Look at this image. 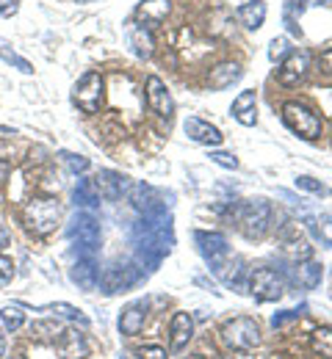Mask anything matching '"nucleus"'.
<instances>
[{
  "label": "nucleus",
  "instance_id": "f257e3e1",
  "mask_svg": "<svg viewBox=\"0 0 332 359\" xmlns=\"http://www.w3.org/2000/svg\"><path fill=\"white\" fill-rule=\"evenodd\" d=\"M61 222V205L53 196H36L22 208V224L28 232L45 238Z\"/></svg>",
  "mask_w": 332,
  "mask_h": 359
},
{
  "label": "nucleus",
  "instance_id": "f03ea898",
  "mask_svg": "<svg viewBox=\"0 0 332 359\" xmlns=\"http://www.w3.org/2000/svg\"><path fill=\"white\" fill-rule=\"evenodd\" d=\"M222 343L230 348V351H252L260 346V329L252 318H233L222 326L219 332Z\"/></svg>",
  "mask_w": 332,
  "mask_h": 359
},
{
  "label": "nucleus",
  "instance_id": "7ed1b4c3",
  "mask_svg": "<svg viewBox=\"0 0 332 359\" xmlns=\"http://www.w3.org/2000/svg\"><path fill=\"white\" fill-rule=\"evenodd\" d=\"M238 224L246 238H263L272 224V205L266 199H249L238 208Z\"/></svg>",
  "mask_w": 332,
  "mask_h": 359
},
{
  "label": "nucleus",
  "instance_id": "20e7f679",
  "mask_svg": "<svg viewBox=\"0 0 332 359\" xmlns=\"http://www.w3.org/2000/svg\"><path fill=\"white\" fill-rule=\"evenodd\" d=\"M283 122L293 130V133L302 135V138H307V141H313V138L321 135V119H319V114H313L305 102H296V100L285 102Z\"/></svg>",
  "mask_w": 332,
  "mask_h": 359
},
{
  "label": "nucleus",
  "instance_id": "39448f33",
  "mask_svg": "<svg viewBox=\"0 0 332 359\" xmlns=\"http://www.w3.org/2000/svg\"><path fill=\"white\" fill-rule=\"evenodd\" d=\"M72 100L75 105L84 111V114H100L102 102H105V83H102V75L100 72H86L75 89H72Z\"/></svg>",
  "mask_w": 332,
  "mask_h": 359
},
{
  "label": "nucleus",
  "instance_id": "423d86ee",
  "mask_svg": "<svg viewBox=\"0 0 332 359\" xmlns=\"http://www.w3.org/2000/svg\"><path fill=\"white\" fill-rule=\"evenodd\" d=\"M246 290L258 299V302H277L283 299L285 293V279L283 273H277V269H255L249 273V282H246Z\"/></svg>",
  "mask_w": 332,
  "mask_h": 359
},
{
  "label": "nucleus",
  "instance_id": "0eeeda50",
  "mask_svg": "<svg viewBox=\"0 0 332 359\" xmlns=\"http://www.w3.org/2000/svg\"><path fill=\"white\" fill-rule=\"evenodd\" d=\"M144 94H147V108H150L158 119L172 122V116H175V100H172L166 83H164L158 75H150V78H147Z\"/></svg>",
  "mask_w": 332,
  "mask_h": 359
},
{
  "label": "nucleus",
  "instance_id": "6e6552de",
  "mask_svg": "<svg viewBox=\"0 0 332 359\" xmlns=\"http://www.w3.org/2000/svg\"><path fill=\"white\" fill-rule=\"evenodd\" d=\"M307 67H310V55H307L305 50H291L283 61H280L277 81H280L283 86H296V83L305 78Z\"/></svg>",
  "mask_w": 332,
  "mask_h": 359
},
{
  "label": "nucleus",
  "instance_id": "1a4fd4ad",
  "mask_svg": "<svg viewBox=\"0 0 332 359\" xmlns=\"http://www.w3.org/2000/svg\"><path fill=\"white\" fill-rule=\"evenodd\" d=\"M280 243H283V255L288 260H293V263H305V260H310L313 257V246H310V241L302 235V229L299 226H285L283 235H280Z\"/></svg>",
  "mask_w": 332,
  "mask_h": 359
},
{
  "label": "nucleus",
  "instance_id": "9d476101",
  "mask_svg": "<svg viewBox=\"0 0 332 359\" xmlns=\"http://www.w3.org/2000/svg\"><path fill=\"white\" fill-rule=\"evenodd\" d=\"M197 243H199V249H202V257L213 266V271H219L225 266V257H227V241L222 238V235H208V232H199L197 235Z\"/></svg>",
  "mask_w": 332,
  "mask_h": 359
},
{
  "label": "nucleus",
  "instance_id": "9b49d317",
  "mask_svg": "<svg viewBox=\"0 0 332 359\" xmlns=\"http://www.w3.org/2000/svg\"><path fill=\"white\" fill-rule=\"evenodd\" d=\"M194 337V318L189 313H175L172 323H169V348L178 354L189 346V340Z\"/></svg>",
  "mask_w": 332,
  "mask_h": 359
},
{
  "label": "nucleus",
  "instance_id": "f8f14e48",
  "mask_svg": "<svg viewBox=\"0 0 332 359\" xmlns=\"http://www.w3.org/2000/svg\"><path fill=\"white\" fill-rule=\"evenodd\" d=\"M186 135L197 144H205V147H219L225 141V135L219 128H213L211 122L205 119H197V116H189L186 119Z\"/></svg>",
  "mask_w": 332,
  "mask_h": 359
},
{
  "label": "nucleus",
  "instance_id": "ddd939ff",
  "mask_svg": "<svg viewBox=\"0 0 332 359\" xmlns=\"http://www.w3.org/2000/svg\"><path fill=\"white\" fill-rule=\"evenodd\" d=\"M230 114L236 116L244 128H252V125L258 122V94H255L252 89L241 91L236 100H233Z\"/></svg>",
  "mask_w": 332,
  "mask_h": 359
},
{
  "label": "nucleus",
  "instance_id": "4468645a",
  "mask_svg": "<svg viewBox=\"0 0 332 359\" xmlns=\"http://www.w3.org/2000/svg\"><path fill=\"white\" fill-rule=\"evenodd\" d=\"M172 11V0H142L136 6V22L142 25H158L169 17Z\"/></svg>",
  "mask_w": 332,
  "mask_h": 359
},
{
  "label": "nucleus",
  "instance_id": "2eb2a0df",
  "mask_svg": "<svg viewBox=\"0 0 332 359\" xmlns=\"http://www.w3.org/2000/svg\"><path fill=\"white\" fill-rule=\"evenodd\" d=\"M241 75H244L241 64H236V61H225V64H219V67L211 69V75H208V86H211V89H227V86H233V83L241 81Z\"/></svg>",
  "mask_w": 332,
  "mask_h": 359
},
{
  "label": "nucleus",
  "instance_id": "dca6fc26",
  "mask_svg": "<svg viewBox=\"0 0 332 359\" xmlns=\"http://www.w3.org/2000/svg\"><path fill=\"white\" fill-rule=\"evenodd\" d=\"M144 323H147V304H144V302H136V304H131V307L122 313V318H119V332H122L125 337H136L144 329Z\"/></svg>",
  "mask_w": 332,
  "mask_h": 359
},
{
  "label": "nucleus",
  "instance_id": "f3484780",
  "mask_svg": "<svg viewBox=\"0 0 332 359\" xmlns=\"http://www.w3.org/2000/svg\"><path fill=\"white\" fill-rule=\"evenodd\" d=\"M236 17L246 31H258L263 25V20H266V3L263 0H249V3L238 6Z\"/></svg>",
  "mask_w": 332,
  "mask_h": 359
},
{
  "label": "nucleus",
  "instance_id": "a211bd4d",
  "mask_svg": "<svg viewBox=\"0 0 332 359\" xmlns=\"http://www.w3.org/2000/svg\"><path fill=\"white\" fill-rule=\"evenodd\" d=\"M58 351H61V359H84L89 354V346L84 340V334L78 332H64L61 343H58Z\"/></svg>",
  "mask_w": 332,
  "mask_h": 359
},
{
  "label": "nucleus",
  "instance_id": "6ab92c4d",
  "mask_svg": "<svg viewBox=\"0 0 332 359\" xmlns=\"http://www.w3.org/2000/svg\"><path fill=\"white\" fill-rule=\"evenodd\" d=\"M128 34H131V45L133 50L147 58V55H152V47H155V39H152V34L144 28L142 22H131V28H128Z\"/></svg>",
  "mask_w": 332,
  "mask_h": 359
},
{
  "label": "nucleus",
  "instance_id": "aec40b11",
  "mask_svg": "<svg viewBox=\"0 0 332 359\" xmlns=\"http://www.w3.org/2000/svg\"><path fill=\"white\" fill-rule=\"evenodd\" d=\"M296 282H299L302 287L313 290V287L321 282V266H319V263H313V260L299 263V269H296Z\"/></svg>",
  "mask_w": 332,
  "mask_h": 359
},
{
  "label": "nucleus",
  "instance_id": "412c9836",
  "mask_svg": "<svg viewBox=\"0 0 332 359\" xmlns=\"http://www.w3.org/2000/svg\"><path fill=\"white\" fill-rule=\"evenodd\" d=\"M310 348L324 359H332V326H321L310 334Z\"/></svg>",
  "mask_w": 332,
  "mask_h": 359
},
{
  "label": "nucleus",
  "instance_id": "4be33fe9",
  "mask_svg": "<svg viewBox=\"0 0 332 359\" xmlns=\"http://www.w3.org/2000/svg\"><path fill=\"white\" fill-rule=\"evenodd\" d=\"M97 191H100L102 196H108V199L119 196V191H122V177L114 175V172H100V177H97Z\"/></svg>",
  "mask_w": 332,
  "mask_h": 359
},
{
  "label": "nucleus",
  "instance_id": "5701e85b",
  "mask_svg": "<svg viewBox=\"0 0 332 359\" xmlns=\"http://www.w3.org/2000/svg\"><path fill=\"white\" fill-rule=\"evenodd\" d=\"M0 323H3L6 332H17L25 323V313L20 307H3L0 310Z\"/></svg>",
  "mask_w": 332,
  "mask_h": 359
},
{
  "label": "nucleus",
  "instance_id": "b1692460",
  "mask_svg": "<svg viewBox=\"0 0 332 359\" xmlns=\"http://www.w3.org/2000/svg\"><path fill=\"white\" fill-rule=\"evenodd\" d=\"M50 313L61 315V318H69V320H75V323H81V326H89V318H84L81 310H75L72 304H53Z\"/></svg>",
  "mask_w": 332,
  "mask_h": 359
},
{
  "label": "nucleus",
  "instance_id": "393cba45",
  "mask_svg": "<svg viewBox=\"0 0 332 359\" xmlns=\"http://www.w3.org/2000/svg\"><path fill=\"white\" fill-rule=\"evenodd\" d=\"M313 229H316L319 241L332 249V216H321V219H316V226H313Z\"/></svg>",
  "mask_w": 332,
  "mask_h": 359
},
{
  "label": "nucleus",
  "instance_id": "a878e982",
  "mask_svg": "<svg viewBox=\"0 0 332 359\" xmlns=\"http://www.w3.org/2000/svg\"><path fill=\"white\" fill-rule=\"evenodd\" d=\"M291 50H293V47L288 45V39H285V36L272 39V45H269V58H272V61H283Z\"/></svg>",
  "mask_w": 332,
  "mask_h": 359
},
{
  "label": "nucleus",
  "instance_id": "bb28decb",
  "mask_svg": "<svg viewBox=\"0 0 332 359\" xmlns=\"http://www.w3.org/2000/svg\"><path fill=\"white\" fill-rule=\"evenodd\" d=\"M0 55H3V61H8V64H14V67H20V72H25V75H31V72H34V67H31L25 58H20V55H14V53H8V50H0Z\"/></svg>",
  "mask_w": 332,
  "mask_h": 359
},
{
  "label": "nucleus",
  "instance_id": "cd10ccee",
  "mask_svg": "<svg viewBox=\"0 0 332 359\" xmlns=\"http://www.w3.org/2000/svg\"><path fill=\"white\" fill-rule=\"evenodd\" d=\"M11 279H14V263L6 255H0V287L8 285Z\"/></svg>",
  "mask_w": 332,
  "mask_h": 359
},
{
  "label": "nucleus",
  "instance_id": "c85d7f7f",
  "mask_svg": "<svg viewBox=\"0 0 332 359\" xmlns=\"http://www.w3.org/2000/svg\"><path fill=\"white\" fill-rule=\"evenodd\" d=\"M296 188H302V191H310V194H324V185L319 182V180L313 177H296Z\"/></svg>",
  "mask_w": 332,
  "mask_h": 359
},
{
  "label": "nucleus",
  "instance_id": "c756f323",
  "mask_svg": "<svg viewBox=\"0 0 332 359\" xmlns=\"http://www.w3.org/2000/svg\"><path fill=\"white\" fill-rule=\"evenodd\" d=\"M211 161L219 163V166H225V169H238L236 155H230V152H211Z\"/></svg>",
  "mask_w": 332,
  "mask_h": 359
},
{
  "label": "nucleus",
  "instance_id": "7c9ffc66",
  "mask_svg": "<svg viewBox=\"0 0 332 359\" xmlns=\"http://www.w3.org/2000/svg\"><path fill=\"white\" fill-rule=\"evenodd\" d=\"M136 357H139V359H169V357H166V351H164L161 346H144V348H139V351H136Z\"/></svg>",
  "mask_w": 332,
  "mask_h": 359
},
{
  "label": "nucleus",
  "instance_id": "2f4dec72",
  "mask_svg": "<svg viewBox=\"0 0 332 359\" xmlns=\"http://www.w3.org/2000/svg\"><path fill=\"white\" fill-rule=\"evenodd\" d=\"M299 315H302L299 310H288V313H283V315H274V318H272V326H274V329H280V326H285L288 320H296Z\"/></svg>",
  "mask_w": 332,
  "mask_h": 359
},
{
  "label": "nucleus",
  "instance_id": "473e14b6",
  "mask_svg": "<svg viewBox=\"0 0 332 359\" xmlns=\"http://www.w3.org/2000/svg\"><path fill=\"white\" fill-rule=\"evenodd\" d=\"M319 69L327 72V75H332V47H327V50L319 55Z\"/></svg>",
  "mask_w": 332,
  "mask_h": 359
},
{
  "label": "nucleus",
  "instance_id": "72a5a7b5",
  "mask_svg": "<svg viewBox=\"0 0 332 359\" xmlns=\"http://www.w3.org/2000/svg\"><path fill=\"white\" fill-rule=\"evenodd\" d=\"M17 8H20V3H17V0H0V14H3V17L17 14Z\"/></svg>",
  "mask_w": 332,
  "mask_h": 359
},
{
  "label": "nucleus",
  "instance_id": "f704fd0d",
  "mask_svg": "<svg viewBox=\"0 0 332 359\" xmlns=\"http://www.w3.org/2000/svg\"><path fill=\"white\" fill-rule=\"evenodd\" d=\"M8 241H11V235H8V229L6 226H0V252L8 246Z\"/></svg>",
  "mask_w": 332,
  "mask_h": 359
},
{
  "label": "nucleus",
  "instance_id": "c9c22d12",
  "mask_svg": "<svg viewBox=\"0 0 332 359\" xmlns=\"http://www.w3.org/2000/svg\"><path fill=\"white\" fill-rule=\"evenodd\" d=\"M6 354V334H3V329H0V359Z\"/></svg>",
  "mask_w": 332,
  "mask_h": 359
},
{
  "label": "nucleus",
  "instance_id": "e433bc0d",
  "mask_svg": "<svg viewBox=\"0 0 332 359\" xmlns=\"http://www.w3.org/2000/svg\"><path fill=\"white\" fill-rule=\"evenodd\" d=\"M189 359H205V357H189Z\"/></svg>",
  "mask_w": 332,
  "mask_h": 359
}]
</instances>
